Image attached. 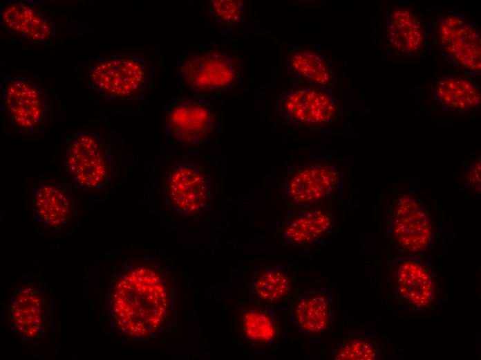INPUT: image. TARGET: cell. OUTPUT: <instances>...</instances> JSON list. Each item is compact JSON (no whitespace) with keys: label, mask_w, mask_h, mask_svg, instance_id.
Here are the masks:
<instances>
[{"label":"cell","mask_w":481,"mask_h":360,"mask_svg":"<svg viewBox=\"0 0 481 360\" xmlns=\"http://www.w3.org/2000/svg\"><path fill=\"white\" fill-rule=\"evenodd\" d=\"M58 172L83 194L102 197L114 179V169L102 134L94 129L68 132L59 148Z\"/></svg>","instance_id":"obj_3"},{"label":"cell","mask_w":481,"mask_h":360,"mask_svg":"<svg viewBox=\"0 0 481 360\" xmlns=\"http://www.w3.org/2000/svg\"><path fill=\"white\" fill-rule=\"evenodd\" d=\"M147 78V66L141 58L116 53L98 57L90 66L86 81L102 98L124 100L140 93Z\"/></svg>","instance_id":"obj_7"},{"label":"cell","mask_w":481,"mask_h":360,"mask_svg":"<svg viewBox=\"0 0 481 360\" xmlns=\"http://www.w3.org/2000/svg\"><path fill=\"white\" fill-rule=\"evenodd\" d=\"M480 155L475 154L464 163L460 179V185L469 191H480Z\"/></svg>","instance_id":"obj_25"},{"label":"cell","mask_w":481,"mask_h":360,"mask_svg":"<svg viewBox=\"0 0 481 360\" xmlns=\"http://www.w3.org/2000/svg\"><path fill=\"white\" fill-rule=\"evenodd\" d=\"M252 292L258 303L267 306L285 298L290 290L287 271L274 266L256 269L252 273Z\"/></svg>","instance_id":"obj_21"},{"label":"cell","mask_w":481,"mask_h":360,"mask_svg":"<svg viewBox=\"0 0 481 360\" xmlns=\"http://www.w3.org/2000/svg\"><path fill=\"white\" fill-rule=\"evenodd\" d=\"M338 114L334 98L326 91L302 87L290 91L284 98L281 114L292 127L302 129H322L332 125Z\"/></svg>","instance_id":"obj_12"},{"label":"cell","mask_w":481,"mask_h":360,"mask_svg":"<svg viewBox=\"0 0 481 360\" xmlns=\"http://www.w3.org/2000/svg\"><path fill=\"white\" fill-rule=\"evenodd\" d=\"M475 76L444 69L426 87L431 98L450 113H469L480 107L481 93Z\"/></svg>","instance_id":"obj_14"},{"label":"cell","mask_w":481,"mask_h":360,"mask_svg":"<svg viewBox=\"0 0 481 360\" xmlns=\"http://www.w3.org/2000/svg\"><path fill=\"white\" fill-rule=\"evenodd\" d=\"M393 281L398 296L412 310L427 309L434 301L433 277L428 269L415 257H404L396 261Z\"/></svg>","instance_id":"obj_15"},{"label":"cell","mask_w":481,"mask_h":360,"mask_svg":"<svg viewBox=\"0 0 481 360\" xmlns=\"http://www.w3.org/2000/svg\"><path fill=\"white\" fill-rule=\"evenodd\" d=\"M379 359L376 339L370 334H355L337 343L332 354L334 360H375Z\"/></svg>","instance_id":"obj_23"},{"label":"cell","mask_w":481,"mask_h":360,"mask_svg":"<svg viewBox=\"0 0 481 360\" xmlns=\"http://www.w3.org/2000/svg\"><path fill=\"white\" fill-rule=\"evenodd\" d=\"M1 21L7 32L25 42L44 43L53 34V26L47 17L30 4L8 5L1 12Z\"/></svg>","instance_id":"obj_17"},{"label":"cell","mask_w":481,"mask_h":360,"mask_svg":"<svg viewBox=\"0 0 481 360\" xmlns=\"http://www.w3.org/2000/svg\"><path fill=\"white\" fill-rule=\"evenodd\" d=\"M30 215L44 235L69 233L77 224L83 193L64 175L52 172L26 181Z\"/></svg>","instance_id":"obj_5"},{"label":"cell","mask_w":481,"mask_h":360,"mask_svg":"<svg viewBox=\"0 0 481 360\" xmlns=\"http://www.w3.org/2000/svg\"><path fill=\"white\" fill-rule=\"evenodd\" d=\"M6 308L8 327L19 341L28 343L40 339L46 325L47 303L39 284L21 280L10 291Z\"/></svg>","instance_id":"obj_10"},{"label":"cell","mask_w":481,"mask_h":360,"mask_svg":"<svg viewBox=\"0 0 481 360\" xmlns=\"http://www.w3.org/2000/svg\"><path fill=\"white\" fill-rule=\"evenodd\" d=\"M480 26L467 13L457 8L433 12L429 55L441 69L480 75Z\"/></svg>","instance_id":"obj_2"},{"label":"cell","mask_w":481,"mask_h":360,"mask_svg":"<svg viewBox=\"0 0 481 360\" xmlns=\"http://www.w3.org/2000/svg\"><path fill=\"white\" fill-rule=\"evenodd\" d=\"M53 91L36 75L6 76L1 87L3 126L9 134L41 133L53 120Z\"/></svg>","instance_id":"obj_4"},{"label":"cell","mask_w":481,"mask_h":360,"mask_svg":"<svg viewBox=\"0 0 481 360\" xmlns=\"http://www.w3.org/2000/svg\"><path fill=\"white\" fill-rule=\"evenodd\" d=\"M390 237L396 249L416 255L429 245L433 232L430 213L417 198L400 194L390 211Z\"/></svg>","instance_id":"obj_9"},{"label":"cell","mask_w":481,"mask_h":360,"mask_svg":"<svg viewBox=\"0 0 481 360\" xmlns=\"http://www.w3.org/2000/svg\"><path fill=\"white\" fill-rule=\"evenodd\" d=\"M339 169L331 164L312 163L296 169L290 177L287 197L296 203L322 200L337 188Z\"/></svg>","instance_id":"obj_16"},{"label":"cell","mask_w":481,"mask_h":360,"mask_svg":"<svg viewBox=\"0 0 481 360\" xmlns=\"http://www.w3.org/2000/svg\"><path fill=\"white\" fill-rule=\"evenodd\" d=\"M170 281L164 270L151 263L124 269L109 291V314L119 335L146 340L167 322L172 303Z\"/></svg>","instance_id":"obj_1"},{"label":"cell","mask_w":481,"mask_h":360,"mask_svg":"<svg viewBox=\"0 0 481 360\" xmlns=\"http://www.w3.org/2000/svg\"><path fill=\"white\" fill-rule=\"evenodd\" d=\"M291 69L298 75L319 86H327L331 82L329 64L319 53L310 49L295 51L290 57Z\"/></svg>","instance_id":"obj_22"},{"label":"cell","mask_w":481,"mask_h":360,"mask_svg":"<svg viewBox=\"0 0 481 360\" xmlns=\"http://www.w3.org/2000/svg\"><path fill=\"white\" fill-rule=\"evenodd\" d=\"M210 6L215 18L223 24H234L244 15L242 1H211Z\"/></svg>","instance_id":"obj_24"},{"label":"cell","mask_w":481,"mask_h":360,"mask_svg":"<svg viewBox=\"0 0 481 360\" xmlns=\"http://www.w3.org/2000/svg\"><path fill=\"white\" fill-rule=\"evenodd\" d=\"M165 129L177 143L196 145L211 136L216 126L214 110L197 100H182L166 114Z\"/></svg>","instance_id":"obj_13"},{"label":"cell","mask_w":481,"mask_h":360,"mask_svg":"<svg viewBox=\"0 0 481 360\" xmlns=\"http://www.w3.org/2000/svg\"><path fill=\"white\" fill-rule=\"evenodd\" d=\"M180 71L185 84L191 90L202 93L225 91L234 85L239 75L237 60L217 51L190 55Z\"/></svg>","instance_id":"obj_11"},{"label":"cell","mask_w":481,"mask_h":360,"mask_svg":"<svg viewBox=\"0 0 481 360\" xmlns=\"http://www.w3.org/2000/svg\"><path fill=\"white\" fill-rule=\"evenodd\" d=\"M164 190L167 202L176 212L200 213L211 201L212 178L204 163L171 161L165 170Z\"/></svg>","instance_id":"obj_8"},{"label":"cell","mask_w":481,"mask_h":360,"mask_svg":"<svg viewBox=\"0 0 481 360\" xmlns=\"http://www.w3.org/2000/svg\"><path fill=\"white\" fill-rule=\"evenodd\" d=\"M333 224V214L328 208H304L290 217L283 228L282 238L289 244H307L328 233Z\"/></svg>","instance_id":"obj_19"},{"label":"cell","mask_w":481,"mask_h":360,"mask_svg":"<svg viewBox=\"0 0 481 360\" xmlns=\"http://www.w3.org/2000/svg\"><path fill=\"white\" fill-rule=\"evenodd\" d=\"M239 330L244 340L254 348H265L276 340L279 325L275 313L260 303L240 304L236 309Z\"/></svg>","instance_id":"obj_18"},{"label":"cell","mask_w":481,"mask_h":360,"mask_svg":"<svg viewBox=\"0 0 481 360\" xmlns=\"http://www.w3.org/2000/svg\"><path fill=\"white\" fill-rule=\"evenodd\" d=\"M433 12L413 3L402 2L385 12L383 51L390 60H404L429 55Z\"/></svg>","instance_id":"obj_6"},{"label":"cell","mask_w":481,"mask_h":360,"mask_svg":"<svg viewBox=\"0 0 481 360\" xmlns=\"http://www.w3.org/2000/svg\"><path fill=\"white\" fill-rule=\"evenodd\" d=\"M295 319L299 330L305 334L327 331L332 321V298L324 291L308 292L296 302Z\"/></svg>","instance_id":"obj_20"}]
</instances>
